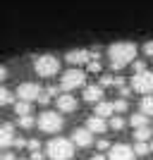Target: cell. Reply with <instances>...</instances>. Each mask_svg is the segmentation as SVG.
I'll return each instance as SVG.
<instances>
[{
	"label": "cell",
	"instance_id": "6",
	"mask_svg": "<svg viewBox=\"0 0 153 160\" xmlns=\"http://www.w3.org/2000/svg\"><path fill=\"white\" fill-rule=\"evenodd\" d=\"M129 84H132V91H136V93H153V72H148V69H144V72H134V77L129 79Z\"/></svg>",
	"mask_w": 153,
	"mask_h": 160
},
{
	"label": "cell",
	"instance_id": "27",
	"mask_svg": "<svg viewBox=\"0 0 153 160\" xmlns=\"http://www.w3.org/2000/svg\"><path fill=\"white\" fill-rule=\"evenodd\" d=\"M108 148H110V141H108V139H100L98 141V151H108Z\"/></svg>",
	"mask_w": 153,
	"mask_h": 160
},
{
	"label": "cell",
	"instance_id": "20",
	"mask_svg": "<svg viewBox=\"0 0 153 160\" xmlns=\"http://www.w3.org/2000/svg\"><path fill=\"white\" fill-rule=\"evenodd\" d=\"M134 153H136V158H144V155H148L151 153V143L148 141H136V146H134Z\"/></svg>",
	"mask_w": 153,
	"mask_h": 160
},
{
	"label": "cell",
	"instance_id": "8",
	"mask_svg": "<svg viewBox=\"0 0 153 160\" xmlns=\"http://www.w3.org/2000/svg\"><path fill=\"white\" fill-rule=\"evenodd\" d=\"M108 160H136V153L127 143H115L108 148Z\"/></svg>",
	"mask_w": 153,
	"mask_h": 160
},
{
	"label": "cell",
	"instance_id": "5",
	"mask_svg": "<svg viewBox=\"0 0 153 160\" xmlns=\"http://www.w3.org/2000/svg\"><path fill=\"white\" fill-rule=\"evenodd\" d=\"M84 84H86V72H84V69H79V67H72V69H67V72L60 77V88H62V91L84 88Z\"/></svg>",
	"mask_w": 153,
	"mask_h": 160
},
{
	"label": "cell",
	"instance_id": "10",
	"mask_svg": "<svg viewBox=\"0 0 153 160\" xmlns=\"http://www.w3.org/2000/svg\"><path fill=\"white\" fill-rule=\"evenodd\" d=\"M72 143L79 148H91L93 146V132H89L86 127H77L72 132Z\"/></svg>",
	"mask_w": 153,
	"mask_h": 160
},
{
	"label": "cell",
	"instance_id": "25",
	"mask_svg": "<svg viewBox=\"0 0 153 160\" xmlns=\"http://www.w3.org/2000/svg\"><path fill=\"white\" fill-rule=\"evenodd\" d=\"M132 65H134V72H144V69H146V60L141 62V60H136V58H134Z\"/></svg>",
	"mask_w": 153,
	"mask_h": 160
},
{
	"label": "cell",
	"instance_id": "14",
	"mask_svg": "<svg viewBox=\"0 0 153 160\" xmlns=\"http://www.w3.org/2000/svg\"><path fill=\"white\" fill-rule=\"evenodd\" d=\"M81 98L86 100V103H98L100 98H103V86H86V84H84V96H81Z\"/></svg>",
	"mask_w": 153,
	"mask_h": 160
},
{
	"label": "cell",
	"instance_id": "22",
	"mask_svg": "<svg viewBox=\"0 0 153 160\" xmlns=\"http://www.w3.org/2000/svg\"><path fill=\"white\" fill-rule=\"evenodd\" d=\"M113 108H115V112L117 115H122V112H127L129 110V103H127V98H117V100H113Z\"/></svg>",
	"mask_w": 153,
	"mask_h": 160
},
{
	"label": "cell",
	"instance_id": "4",
	"mask_svg": "<svg viewBox=\"0 0 153 160\" xmlns=\"http://www.w3.org/2000/svg\"><path fill=\"white\" fill-rule=\"evenodd\" d=\"M36 127L43 134H58L65 127V117H62L60 110H46V112H41L36 117Z\"/></svg>",
	"mask_w": 153,
	"mask_h": 160
},
{
	"label": "cell",
	"instance_id": "32",
	"mask_svg": "<svg viewBox=\"0 0 153 160\" xmlns=\"http://www.w3.org/2000/svg\"><path fill=\"white\" fill-rule=\"evenodd\" d=\"M151 153H153V143H151Z\"/></svg>",
	"mask_w": 153,
	"mask_h": 160
},
{
	"label": "cell",
	"instance_id": "12",
	"mask_svg": "<svg viewBox=\"0 0 153 160\" xmlns=\"http://www.w3.org/2000/svg\"><path fill=\"white\" fill-rule=\"evenodd\" d=\"M86 129H89V132H93V134H103L108 129L105 117H100V115H91V117L86 120Z\"/></svg>",
	"mask_w": 153,
	"mask_h": 160
},
{
	"label": "cell",
	"instance_id": "31",
	"mask_svg": "<svg viewBox=\"0 0 153 160\" xmlns=\"http://www.w3.org/2000/svg\"><path fill=\"white\" fill-rule=\"evenodd\" d=\"M91 160H108V155H103V151H100V153H96Z\"/></svg>",
	"mask_w": 153,
	"mask_h": 160
},
{
	"label": "cell",
	"instance_id": "17",
	"mask_svg": "<svg viewBox=\"0 0 153 160\" xmlns=\"http://www.w3.org/2000/svg\"><path fill=\"white\" fill-rule=\"evenodd\" d=\"M153 136V129L148 127V124H144V127H136L134 129V139L136 141H148Z\"/></svg>",
	"mask_w": 153,
	"mask_h": 160
},
{
	"label": "cell",
	"instance_id": "1",
	"mask_svg": "<svg viewBox=\"0 0 153 160\" xmlns=\"http://www.w3.org/2000/svg\"><path fill=\"white\" fill-rule=\"evenodd\" d=\"M139 48L134 46L132 41H117L108 48V65L113 67L115 72L117 69H125L127 65H132V60L136 58Z\"/></svg>",
	"mask_w": 153,
	"mask_h": 160
},
{
	"label": "cell",
	"instance_id": "29",
	"mask_svg": "<svg viewBox=\"0 0 153 160\" xmlns=\"http://www.w3.org/2000/svg\"><path fill=\"white\" fill-rule=\"evenodd\" d=\"M5 79H7V67H5V65H0V84H3Z\"/></svg>",
	"mask_w": 153,
	"mask_h": 160
},
{
	"label": "cell",
	"instance_id": "16",
	"mask_svg": "<svg viewBox=\"0 0 153 160\" xmlns=\"http://www.w3.org/2000/svg\"><path fill=\"white\" fill-rule=\"evenodd\" d=\"M139 110L146 117H153V93H144V98L139 100Z\"/></svg>",
	"mask_w": 153,
	"mask_h": 160
},
{
	"label": "cell",
	"instance_id": "21",
	"mask_svg": "<svg viewBox=\"0 0 153 160\" xmlns=\"http://www.w3.org/2000/svg\"><path fill=\"white\" fill-rule=\"evenodd\" d=\"M108 127L115 129V132H120V129H125V117H120V115L115 112L113 117H110V122H108Z\"/></svg>",
	"mask_w": 153,
	"mask_h": 160
},
{
	"label": "cell",
	"instance_id": "33",
	"mask_svg": "<svg viewBox=\"0 0 153 160\" xmlns=\"http://www.w3.org/2000/svg\"><path fill=\"white\" fill-rule=\"evenodd\" d=\"M19 160H29V158H19Z\"/></svg>",
	"mask_w": 153,
	"mask_h": 160
},
{
	"label": "cell",
	"instance_id": "2",
	"mask_svg": "<svg viewBox=\"0 0 153 160\" xmlns=\"http://www.w3.org/2000/svg\"><path fill=\"white\" fill-rule=\"evenodd\" d=\"M33 72L38 74L41 79H53L55 74L60 72V60H58V55H50V53L36 55V58H33Z\"/></svg>",
	"mask_w": 153,
	"mask_h": 160
},
{
	"label": "cell",
	"instance_id": "11",
	"mask_svg": "<svg viewBox=\"0 0 153 160\" xmlns=\"http://www.w3.org/2000/svg\"><path fill=\"white\" fill-rule=\"evenodd\" d=\"M65 60H67V65H72V67H81V65H86V62L91 60V50H84V48L69 50V53L65 55Z\"/></svg>",
	"mask_w": 153,
	"mask_h": 160
},
{
	"label": "cell",
	"instance_id": "13",
	"mask_svg": "<svg viewBox=\"0 0 153 160\" xmlns=\"http://www.w3.org/2000/svg\"><path fill=\"white\" fill-rule=\"evenodd\" d=\"M12 143H14V127L0 124V148H10Z\"/></svg>",
	"mask_w": 153,
	"mask_h": 160
},
{
	"label": "cell",
	"instance_id": "19",
	"mask_svg": "<svg viewBox=\"0 0 153 160\" xmlns=\"http://www.w3.org/2000/svg\"><path fill=\"white\" fill-rule=\"evenodd\" d=\"M14 112H17V117L31 115V103H29V100H17V103H14Z\"/></svg>",
	"mask_w": 153,
	"mask_h": 160
},
{
	"label": "cell",
	"instance_id": "30",
	"mask_svg": "<svg viewBox=\"0 0 153 160\" xmlns=\"http://www.w3.org/2000/svg\"><path fill=\"white\" fill-rule=\"evenodd\" d=\"M0 160H17V158H14V153H10V151H7V153L0 155Z\"/></svg>",
	"mask_w": 153,
	"mask_h": 160
},
{
	"label": "cell",
	"instance_id": "28",
	"mask_svg": "<svg viewBox=\"0 0 153 160\" xmlns=\"http://www.w3.org/2000/svg\"><path fill=\"white\" fill-rule=\"evenodd\" d=\"M29 155H31L29 160H43V153H41V148H38V151H31Z\"/></svg>",
	"mask_w": 153,
	"mask_h": 160
},
{
	"label": "cell",
	"instance_id": "26",
	"mask_svg": "<svg viewBox=\"0 0 153 160\" xmlns=\"http://www.w3.org/2000/svg\"><path fill=\"white\" fill-rule=\"evenodd\" d=\"M144 55H146V58H151V60H153V41H148V43H144Z\"/></svg>",
	"mask_w": 153,
	"mask_h": 160
},
{
	"label": "cell",
	"instance_id": "24",
	"mask_svg": "<svg viewBox=\"0 0 153 160\" xmlns=\"http://www.w3.org/2000/svg\"><path fill=\"white\" fill-rule=\"evenodd\" d=\"M10 103H12V93H10L5 86H0V108L10 105Z\"/></svg>",
	"mask_w": 153,
	"mask_h": 160
},
{
	"label": "cell",
	"instance_id": "9",
	"mask_svg": "<svg viewBox=\"0 0 153 160\" xmlns=\"http://www.w3.org/2000/svg\"><path fill=\"white\" fill-rule=\"evenodd\" d=\"M55 105H58V110H60L62 115H67V112H77V108H79V100L74 98L69 91H65V93L55 96Z\"/></svg>",
	"mask_w": 153,
	"mask_h": 160
},
{
	"label": "cell",
	"instance_id": "7",
	"mask_svg": "<svg viewBox=\"0 0 153 160\" xmlns=\"http://www.w3.org/2000/svg\"><path fill=\"white\" fill-rule=\"evenodd\" d=\"M41 93H43V88H41L38 84H33V81H24V84H19V86H17V98H19V100L36 103Z\"/></svg>",
	"mask_w": 153,
	"mask_h": 160
},
{
	"label": "cell",
	"instance_id": "23",
	"mask_svg": "<svg viewBox=\"0 0 153 160\" xmlns=\"http://www.w3.org/2000/svg\"><path fill=\"white\" fill-rule=\"evenodd\" d=\"M17 122H19V127H22V129H31L33 124H36L33 115H22V117H17Z\"/></svg>",
	"mask_w": 153,
	"mask_h": 160
},
{
	"label": "cell",
	"instance_id": "15",
	"mask_svg": "<svg viewBox=\"0 0 153 160\" xmlns=\"http://www.w3.org/2000/svg\"><path fill=\"white\" fill-rule=\"evenodd\" d=\"M93 105H96V112H93V115H100V117H113V115H115L113 103H108V100H103V98H100L98 103H93Z\"/></svg>",
	"mask_w": 153,
	"mask_h": 160
},
{
	"label": "cell",
	"instance_id": "18",
	"mask_svg": "<svg viewBox=\"0 0 153 160\" xmlns=\"http://www.w3.org/2000/svg\"><path fill=\"white\" fill-rule=\"evenodd\" d=\"M129 124H132L134 129H136V127H144V124H148V117H146V115H144V112L139 110V112L129 115Z\"/></svg>",
	"mask_w": 153,
	"mask_h": 160
},
{
	"label": "cell",
	"instance_id": "3",
	"mask_svg": "<svg viewBox=\"0 0 153 160\" xmlns=\"http://www.w3.org/2000/svg\"><path fill=\"white\" fill-rule=\"evenodd\" d=\"M46 155L50 160H72V155H74L72 139H62V136L50 139V141H48V146H46Z\"/></svg>",
	"mask_w": 153,
	"mask_h": 160
}]
</instances>
